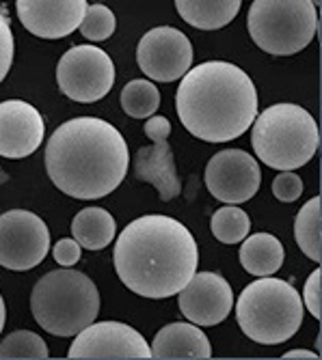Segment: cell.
Masks as SVG:
<instances>
[{
  "label": "cell",
  "mask_w": 322,
  "mask_h": 360,
  "mask_svg": "<svg viewBox=\"0 0 322 360\" xmlns=\"http://www.w3.org/2000/svg\"><path fill=\"white\" fill-rule=\"evenodd\" d=\"M50 250V229L33 212L9 210L0 216V266L26 272L37 268Z\"/></svg>",
  "instance_id": "obj_9"
},
{
  "label": "cell",
  "mask_w": 322,
  "mask_h": 360,
  "mask_svg": "<svg viewBox=\"0 0 322 360\" xmlns=\"http://www.w3.org/2000/svg\"><path fill=\"white\" fill-rule=\"evenodd\" d=\"M52 255H54V261L61 268H72L80 261V244L76 240L63 238L54 244Z\"/></svg>",
  "instance_id": "obj_29"
},
{
  "label": "cell",
  "mask_w": 322,
  "mask_h": 360,
  "mask_svg": "<svg viewBox=\"0 0 322 360\" xmlns=\"http://www.w3.org/2000/svg\"><path fill=\"white\" fill-rule=\"evenodd\" d=\"M160 106V91L149 80H132L121 91V108L132 119H147Z\"/></svg>",
  "instance_id": "obj_23"
},
{
  "label": "cell",
  "mask_w": 322,
  "mask_h": 360,
  "mask_svg": "<svg viewBox=\"0 0 322 360\" xmlns=\"http://www.w3.org/2000/svg\"><path fill=\"white\" fill-rule=\"evenodd\" d=\"M311 5H314V7H318V5H320V0H311Z\"/></svg>",
  "instance_id": "obj_34"
},
{
  "label": "cell",
  "mask_w": 322,
  "mask_h": 360,
  "mask_svg": "<svg viewBox=\"0 0 322 360\" xmlns=\"http://www.w3.org/2000/svg\"><path fill=\"white\" fill-rule=\"evenodd\" d=\"M68 356L87 360L151 358V347L132 326L121 321H100L89 323L76 335Z\"/></svg>",
  "instance_id": "obj_12"
},
{
  "label": "cell",
  "mask_w": 322,
  "mask_h": 360,
  "mask_svg": "<svg viewBox=\"0 0 322 360\" xmlns=\"http://www.w3.org/2000/svg\"><path fill=\"white\" fill-rule=\"evenodd\" d=\"M56 82L61 93L78 104H93L106 97L115 82L111 56L95 46H74L58 58Z\"/></svg>",
  "instance_id": "obj_8"
},
{
  "label": "cell",
  "mask_w": 322,
  "mask_h": 360,
  "mask_svg": "<svg viewBox=\"0 0 322 360\" xmlns=\"http://www.w3.org/2000/svg\"><path fill=\"white\" fill-rule=\"evenodd\" d=\"M5 319H7V311H5V300L0 296V333L5 328Z\"/></svg>",
  "instance_id": "obj_32"
},
{
  "label": "cell",
  "mask_w": 322,
  "mask_h": 360,
  "mask_svg": "<svg viewBox=\"0 0 322 360\" xmlns=\"http://www.w3.org/2000/svg\"><path fill=\"white\" fill-rule=\"evenodd\" d=\"M50 352H48V345L46 341L30 333V330H16L11 335H7L0 343V358H37V360H44L48 358Z\"/></svg>",
  "instance_id": "obj_24"
},
{
  "label": "cell",
  "mask_w": 322,
  "mask_h": 360,
  "mask_svg": "<svg viewBox=\"0 0 322 360\" xmlns=\"http://www.w3.org/2000/svg\"><path fill=\"white\" fill-rule=\"evenodd\" d=\"M13 54H16V39L9 26V20L0 13V82H3L13 65Z\"/></svg>",
  "instance_id": "obj_27"
},
{
  "label": "cell",
  "mask_w": 322,
  "mask_h": 360,
  "mask_svg": "<svg viewBox=\"0 0 322 360\" xmlns=\"http://www.w3.org/2000/svg\"><path fill=\"white\" fill-rule=\"evenodd\" d=\"M242 0H175L180 18L199 30H218L234 22Z\"/></svg>",
  "instance_id": "obj_18"
},
{
  "label": "cell",
  "mask_w": 322,
  "mask_h": 360,
  "mask_svg": "<svg viewBox=\"0 0 322 360\" xmlns=\"http://www.w3.org/2000/svg\"><path fill=\"white\" fill-rule=\"evenodd\" d=\"M247 28L260 50L273 56H292L316 37L318 13L311 0H253Z\"/></svg>",
  "instance_id": "obj_7"
},
{
  "label": "cell",
  "mask_w": 322,
  "mask_h": 360,
  "mask_svg": "<svg viewBox=\"0 0 322 360\" xmlns=\"http://www.w3.org/2000/svg\"><path fill=\"white\" fill-rule=\"evenodd\" d=\"M303 300L287 281L262 276L242 289L236 302L240 330L260 345L290 341L303 323Z\"/></svg>",
  "instance_id": "obj_5"
},
{
  "label": "cell",
  "mask_w": 322,
  "mask_h": 360,
  "mask_svg": "<svg viewBox=\"0 0 322 360\" xmlns=\"http://www.w3.org/2000/svg\"><path fill=\"white\" fill-rule=\"evenodd\" d=\"M9 181V175L3 171V169H0V186H3V184H7Z\"/></svg>",
  "instance_id": "obj_33"
},
{
  "label": "cell",
  "mask_w": 322,
  "mask_h": 360,
  "mask_svg": "<svg viewBox=\"0 0 322 360\" xmlns=\"http://www.w3.org/2000/svg\"><path fill=\"white\" fill-rule=\"evenodd\" d=\"M251 125L255 155L275 171H297L318 151V123L299 104H273Z\"/></svg>",
  "instance_id": "obj_6"
},
{
  "label": "cell",
  "mask_w": 322,
  "mask_h": 360,
  "mask_svg": "<svg viewBox=\"0 0 322 360\" xmlns=\"http://www.w3.org/2000/svg\"><path fill=\"white\" fill-rule=\"evenodd\" d=\"M128 167H130V153L125 139L104 119H70L58 125L48 139V177L72 199H102L119 188Z\"/></svg>",
  "instance_id": "obj_2"
},
{
  "label": "cell",
  "mask_w": 322,
  "mask_h": 360,
  "mask_svg": "<svg viewBox=\"0 0 322 360\" xmlns=\"http://www.w3.org/2000/svg\"><path fill=\"white\" fill-rule=\"evenodd\" d=\"M320 224H322V212H320V196L309 199L301 212L297 214L295 220V238L299 248L307 259H311L314 264L322 261V233H320Z\"/></svg>",
  "instance_id": "obj_21"
},
{
  "label": "cell",
  "mask_w": 322,
  "mask_h": 360,
  "mask_svg": "<svg viewBox=\"0 0 322 360\" xmlns=\"http://www.w3.org/2000/svg\"><path fill=\"white\" fill-rule=\"evenodd\" d=\"M283 358H287V360H297V358H303V360H318L320 354H314V352H309V349H292V352H285Z\"/></svg>",
  "instance_id": "obj_31"
},
{
  "label": "cell",
  "mask_w": 322,
  "mask_h": 360,
  "mask_svg": "<svg viewBox=\"0 0 322 360\" xmlns=\"http://www.w3.org/2000/svg\"><path fill=\"white\" fill-rule=\"evenodd\" d=\"M210 226H212V236L221 244H238L249 236L251 220H249L244 210H240L238 205L228 203L225 207H218L212 214Z\"/></svg>",
  "instance_id": "obj_22"
},
{
  "label": "cell",
  "mask_w": 322,
  "mask_h": 360,
  "mask_svg": "<svg viewBox=\"0 0 322 360\" xmlns=\"http://www.w3.org/2000/svg\"><path fill=\"white\" fill-rule=\"evenodd\" d=\"M117 28V18L106 5H89L78 26L82 37L89 41H106Z\"/></svg>",
  "instance_id": "obj_25"
},
{
  "label": "cell",
  "mask_w": 322,
  "mask_h": 360,
  "mask_svg": "<svg viewBox=\"0 0 322 360\" xmlns=\"http://www.w3.org/2000/svg\"><path fill=\"white\" fill-rule=\"evenodd\" d=\"M212 345L202 328L195 323L175 321L165 328H160L151 343V358H163V360H182V358H210Z\"/></svg>",
  "instance_id": "obj_17"
},
{
  "label": "cell",
  "mask_w": 322,
  "mask_h": 360,
  "mask_svg": "<svg viewBox=\"0 0 322 360\" xmlns=\"http://www.w3.org/2000/svg\"><path fill=\"white\" fill-rule=\"evenodd\" d=\"M46 125L35 106L24 100L0 102V155L22 160L35 153L44 141Z\"/></svg>",
  "instance_id": "obj_15"
},
{
  "label": "cell",
  "mask_w": 322,
  "mask_h": 360,
  "mask_svg": "<svg viewBox=\"0 0 322 360\" xmlns=\"http://www.w3.org/2000/svg\"><path fill=\"white\" fill-rule=\"evenodd\" d=\"M141 72L156 82L180 80L192 68V44L180 28L158 26L147 30L137 48Z\"/></svg>",
  "instance_id": "obj_11"
},
{
  "label": "cell",
  "mask_w": 322,
  "mask_h": 360,
  "mask_svg": "<svg viewBox=\"0 0 322 360\" xmlns=\"http://www.w3.org/2000/svg\"><path fill=\"white\" fill-rule=\"evenodd\" d=\"M206 188L214 199L240 205L251 201L262 186L257 160L242 149H223L214 153L206 167Z\"/></svg>",
  "instance_id": "obj_10"
},
{
  "label": "cell",
  "mask_w": 322,
  "mask_h": 360,
  "mask_svg": "<svg viewBox=\"0 0 322 360\" xmlns=\"http://www.w3.org/2000/svg\"><path fill=\"white\" fill-rule=\"evenodd\" d=\"M135 177L139 181L151 184L165 203L175 199V196L182 192V181L178 177V169H175V160H173L169 141L151 143L149 147H141L137 151Z\"/></svg>",
  "instance_id": "obj_16"
},
{
  "label": "cell",
  "mask_w": 322,
  "mask_h": 360,
  "mask_svg": "<svg viewBox=\"0 0 322 360\" xmlns=\"http://www.w3.org/2000/svg\"><path fill=\"white\" fill-rule=\"evenodd\" d=\"M119 281L141 298H171L197 272L199 250L192 233L175 218L149 214L119 233L113 250Z\"/></svg>",
  "instance_id": "obj_1"
},
{
  "label": "cell",
  "mask_w": 322,
  "mask_h": 360,
  "mask_svg": "<svg viewBox=\"0 0 322 360\" xmlns=\"http://www.w3.org/2000/svg\"><path fill=\"white\" fill-rule=\"evenodd\" d=\"M115 218L102 207H85L72 222V236L87 250H102L115 240Z\"/></svg>",
  "instance_id": "obj_20"
},
{
  "label": "cell",
  "mask_w": 322,
  "mask_h": 360,
  "mask_svg": "<svg viewBox=\"0 0 322 360\" xmlns=\"http://www.w3.org/2000/svg\"><path fill=\"white\" fill-rule=\"evenodd\" d=\"M145 134L147 139H151V143H165L169 141V134H171V123L167 117H147L145 121Z\"/></svg>",
  "instance_id": "obj_30"
},
{
  "label": "cell",
  "mask_w": 322,
  "mask_h": 360,
  "mask_svg": "<svg viewBox=\"0 0 322 360\" xmlns=\"http://www.w3.org/2000/svg\"><path fill=\"white\" fill-rule=\"evenodd\" d=\"M240 264L253 276H271L283 266V246L271 233H255L242 240Z\"/></svg>",
  "instance_id": "obj_19"
},
{
  "label": "cell",
  "mask_w": 322,
  "mask_h": 360,
  "mask_svg": "<svg viewBox=\"0 0 322 360\" xmlns=\"http://www.w3.org/2000/svg\"><path fill=\"white\" fill-rule=\"evenodd\" d=\"M273 194L281 203H295L303 194V179L292 171H281L273 179Z\"/></svg>",
  "instance_id": "obj_26"
},
{
  "label": "cell",
  "mask_w": 322,
  "mask_h": 360,
  "mask_svg": "<svg viewBox=\"0 0 322 360\" xmlns=\"http://www.w3.org/2000/svg\"><path fill=\"white\" fill-rule=\"evenodd\" d=\"M175 110L195 139L228 143L242 136L255 121L257 89L238 65L208 60L182 76Z\"/></svg>",
  "instance_id": "obj_3"
},
{
  "label": "cell",
  "mask_w": 322,
  "mask_h": 360,
  "mask_svg": "<svg viewBox=\"0 0 322 360\" xmlns=\"http://www.w3.org/2000/svg\"><path fill=\"white\" fill-rule=\"evenodd\" d=\"M87 0H18L22 26L39 39H63L80 26Z\"/></svg>",
  "instance_id": "obj_14"
},
{
  "label": "cell",
  "mask_w": 322,
  "mask_h": 360,
  "mask_svg": "<svg viewBox=\"0 0 322 360\" xmlns=\"http://www.w3.org/2000/svg\"><path fill=\"white\" fill-rule=\"evenodd\" d=\"M30 311L42 328L54 337H76L100 313L95 283L70 268L44 274L30 293Z\"/></svg>",
  "instance_id": "obj_4"
},
{
  "label": "cell",
  "mask_w": 322,
  "mask_h": 360,
  "mask_svg": "<svg viewBox=\"0 0 322 360\" xmlns=\"http://www.w3.org/2000/svg\"><path fill=\"white\" fill-rule=\"evenodd\" d=\"M178 304L182 315L195 326H216L228 319L234 309L230 283L214 272H195L180 289Z\"/></svg>",
  "instance_id": "obj_13"
},
{
  "label": "cell",
  "mask_w": 322,
  "mask_h": 360,
  "mask_svg": "<svg viewBox=\"0 0 322 360\" xmlns=\"http://www.w3.org/2000/svg\"><path fill=\"white\" fill-rule=\"evenodd\" d=\"M320 276H322V270L320 268H316L309 276H307V281H305V287H303V307H307V311L316 317V319H320V315H322V289H320Z\"/></svg>",
  "instance_id": "obj_28"
}]
</instances>
